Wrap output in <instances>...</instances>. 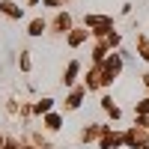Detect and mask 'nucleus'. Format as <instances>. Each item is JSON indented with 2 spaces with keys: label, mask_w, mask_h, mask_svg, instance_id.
Instances as JSON below:
<instances>
[{
  "label": "nucleus",
  "mask_w": 149,
  "mask_h": 149,
  "mask_svg": "<svg viewBox=\"0 0 149 149\" xmlns=\"http://www.w3.org/2000/svg\"><path fill=\"white\" fill-rule=\"evenodd\" d=\"M42 30H45V21H33L30 24V36H42Z\"/></svg>",
  "instance_id": "f257e3e1"
},
{
  "label": "nucleus",
  "mask_w": 149,
  "mask_h": 149,
  "mask_svg": "<svg viewBox=\"0 0 149 149\" xmlns=\"http://www.w3.org/2000/svg\"><path fill=\"white\" fill-rule=\"evenodd\" d=\"M3 12H6V15H21V6H15V3H3Z\"/></svg>",
  "instance_id": "f03ea898"
},
{
  "label": "nucleus",
  "mask_w": 149,
  "mask_h": 149,
  "mask_svg": "<svg viewBox=\"0 0 149 149\" xmlns=\"http://www.w3.org/2000/svg\"><path fill=\"white\" fill-rule=\"evenodd\" d=\"M69 24H72L69 15H60V18H57V30H69Z\"/></svg>",
  "instance_id": "7ed1b4c3"
},
{
  "label": "nucleus",
  "mask_w": 149,
  "mask_h": 149,
  "mask_svg": "<svg viewBox=\"0 0 149 149\" xmlns=\"http://www.w3.org/2000/svg\"><path fill=\"white\" fill-rule=\"evenodd\" d=\"M36 110H39V113H45V110H51V98H42V102L36 104Z\"/></svg>",
  "instance_id": "20e7f679"
},
{
  "label": "nucleus",
  "mask_w": 149,
  "mask_h": 149,
  "mask_svg": "<svg viewBox=\"0 0 149 149\" xmlns=\"http://www.w3.org/2000/svg\"><path fill=\"white\" fill-rule=\"evenodd\" d=\"M60 125H63V122H60V116H48V128H51V131H57Z\"/></svg>",
  "instance_id": "39448f33"
},
{
  "label": "nucleus",
  "mask_w": 149,
  "mask_h": 149,
  "mask_svg": "<svg viewBox=\"0 0 149 149\" xmlns=\"http://www.w3.org/2000/svg\"><path fill=\"white\" fill-rule=\"evenodd\" d=\"M84 36H86V33H72V39H69V42H72V45H78V42H84Z\"/></svg>",
  "instance_id": "423d86ee"
}]
</instances>
